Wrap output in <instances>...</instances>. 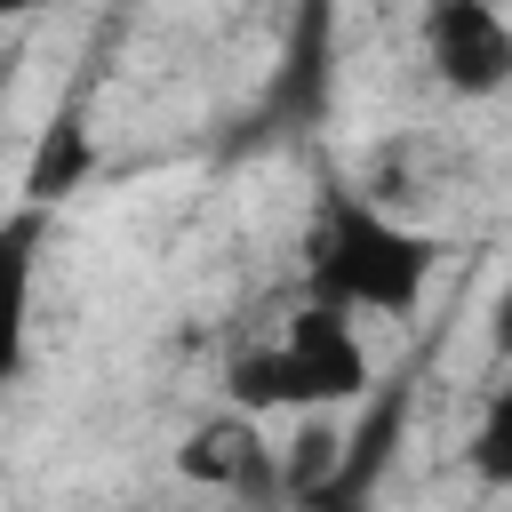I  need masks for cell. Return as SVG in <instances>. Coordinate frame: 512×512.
Here are the masks:
<instances>
[{
    "label": "cell",
    "instance_id": "obj_8",
    "mask_svg": "<svg viewBox=\"0 0 512 512\" xmlns=\"http://www.w3.org/2000/svg\"><path fill=\"white\" fill-rule=\"evenodd\" d=\"M8 88H16V72L0 64V128H8Z\"/></svg>",
    "mask_w": 512,
    "mask_h": 512
},
{
    "label": "cell",
    "instance_id": "obj_2",
    "mask_svg": "<svg viewBox=\"0 0 512 512\" xmlns=\"http://www.w3.org/2000/svg\"><path fill=\"white\" fill-rule=\"evenodd\" d=\"M376 392V360H368V336L360 320L296 296L264 336H248L232 360H224V400L232 416H336L352 400Z\"/></svg>",
    "mask_w": 512,
    "mask_h": 512
},
{
    "label": "cell",
    "instance_id": "obj_6",
    "mask_svg": "<svg viewBox=\"0 0 512 512\" xmlns=\"http://www.w3.org/2000/svg\"><path fill=\"white\" fill-rule=\"evenodd\" d=\"M488 344H496V360H512V272H504V288H496V312H488Z\"/></svg>",
    "mask_w": 512,
    "mask_h": 512
},
{
    "label": "cell",
    "instance_id": "obj_3",
    "mask_svg": "<svg viewBox=\"0 0 512 512\" xmlns=\"http://www.w3.org/2000/svg\"><path fill=\"white\" fill-rule=\"evenodd\" d=\"M416 56L448 96L488 104L512 88V8L504 0H424Z\"/></svg>",
    "mask_w": 512,
    "mask_h": 512
},
{
    "label": "cell",
    "instance_id": "obj_7",
    "mask_svg": "<svg viewBox=\"0 0 512 512\" xmlns=\"http://www.w3.org/2000/svg\"><path fill=\"white\" fill-rule=\"evenodd\" d=\"M40 8H48V0H0V32H8V24H24V16H40Z\"/></svg>",
    "mask_w": 512,
    "mask_h": 512
},
{
    "label": "cell",
    "instance_id": "obj_5",
    "mask_svg": "<svg viewBox=\"0 0 512 512\" xmlns=\"http://www.w3.org/2000/svg\"><path fill=\"white\" fill-rule=\"evenodd\" d=\"M464 472H472L480 488L512 496V360L496 368V384H488V400H480V416H472V432H464Z\"/></svg>",
    "mask_w": 512,
    "mask_h": 512
},
{
    "label": "cell",
    "instance_id": "obj_1",
    "mask_svg": "<svg viewBox=\"0 0 512 512\" xmlns=\"http://www.w3.org/2000/svg\"><path fill=\"white\" fill-rule=\"evenodd\" d=\"M304 296L344 312V320H408L424 296H432V272H440V240L424 224H408L384 192L368 184H328L312 200V224H304Z\"/></svg>",
    "mask_w": 512,
    "mask_h": 512
},
{
    "label": "cell",
    "instance_id": "obj_4",
    "mask_svg": "<svg viewBox=\"0 0 512 512\" xmlns=\"http://www.w3.org/2000/svg\"><path fill=\"white\" fill-rule=\"evenodd\" d=\"M40 248H48V208H0V392L32 360V312H40Z\"/></svg>",
    "mask_w": 512,
    "mask_h": 512
}]
</instances>
